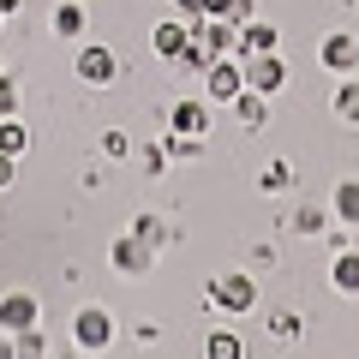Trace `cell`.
Listing matches in <instances>:
<instances>
[{"label":"cell","mask_w":359,"mask_h":359,"mask_svg":"<svg viewBox=\"0 0 359 359\" xmlns=\"http://www.w3.org/2000/svg\"><path fill=\"white\" fill-rule=\"evenodd\" d=\"M108 264H114L120 276H132V282H138V276H150L156 245H150V240H138V233H126V240H114V245H108Z\"/></svg>","instance_id":"obj_4"},{"label":"cell","mask_w":359,"mask_h":359,"mask_svg":"<svg viewBox=\"0 0 359 359\" xmlns=\"http://www.w3.org/2000/svg\"><path fill=\"white\" fill-rule=\"evenodd\" d=\"M318 60H323V72H335V78L359 72V36L353 30H330V36L318 42Z\"/></svg>","instance_id":"obj_3"},{"label":"cell","mask_w":359,"mask_h":359,"mask_svg":"<svg viewBox=\"0 0 359 359\" xmlns=\"http://www.w3.org/2000/svg\"><path fill=\"white\" fill-rule=\"evenodd\" d=\"M186 36H192V30H186V18H174V25H156V54H162V60H174V54L186 48Z\"/></svg>","instance_id":"obj_18"},{"label":"cell","mask_w":359,"mask_h":359,"mask_svg":"<svg viewBox=\"0 0 359 359\" xmlns=\"http://www.w3.org/2000/svg\"><path fill=\"white\" fill-rule=\"evenodd\" d=\"M287 186H294V168H287V162H269L264 168V192H287Z\"/></svg>","instance_id":"obj_22"},{"label":"cell","mask_w":359,"mask_h":359,"mask_svg":"<svg viewBox=\"0 0 359 359\" xmlns=\"http://www.w3.org/2000/svg\"><path fill=\"white\" fill-rule=\"evenodd\" d=\"M0 72H6V66H0Z\"/></svg>","instance_id":"obj_32"},{"label":"cell","mask_w":359,"mask_h":359,"mask_svg":"<svg viewBox=\"0 0 359 359\" xmlns=\"http://www.w3.org/2000/svg\"><path fill=\"white\" fill-rule=\"evenodd\" d=\"M132 233H138V240H150L156 252L168 245V228H162V222H150V216H138V228H132Z\"/></svg>","instance_id":"obj_25"},{"label":"cell","mask_w":359,"mask_h":359,"mask_svg":"<svg viewBox=\"0 0 359 359\" xmlns=\"http://www.w3.org/2000/svg\"><path fill=\"white\" fill-rule=\"evenodd\" d=\"M25 144H30V132L18 126V114L0 120V150H6V156H25Z\"/></svg>","instance_id":"obj_20"},{"label":"cell","mask_w":359,"mask_h":359,"mask_svg":"<svg viewBox=\"0 0 359 359\" xmlns=\"http://www.w3.org/2000/svg\"><path fill=\"white\" fill-rule=\"evenodd\" d=\"M114 311L108 306H78L72 311V347L78 353H102V347H114Z\"/></svg>","instance_id":"obj_2"},{"label":"cell","mask_w":359,"mask_h":359,"mask_svg":"<svg viewBox=\"0 0 359 359\" xmlns=\"http://www.w3.org/2000/svg\"><path fill=\"white\" fill-rule=\"evenodd\" d=\"M240 72H245V84L264 90V96H276V90L287 84V66H282V54H276V48H269V54H245Z\"/></svg>","instance_id":"obj_5"},{"label":"cell","mask_w":359,"mask_h":359,"mask_svg":"<svg viewBox=\"0 0 359 359\" xmlns=\"http://www.w3.org/2000/svg\"><path fill=\"white\" fill-rule=\"evenodd\" d=\"M210 60H216V54H210L204 42H192V36H186V48L174 54V72H180V78H192V72H204Z\"/></svg>","instance_id":"obj_17"},{"label":"cell","mask_w":359,"mask_h":359,"mask_svg":"<svg viewBox=\"0 0 359 359\" xmlns=\"http://www.w3.org/2000/svg\"><path fill=\"white\" fill-rule=\"evenodd\" d=\"M228 18H233V25H252V18H257V0H228Z\"/></svg>","instance_id":"obj_26"},{"label":"cell","mask_w":359,"mask_h":359,"mask_svg":"<svg viewBox=\"0 0 359 359\" xmlns=\"http://www.w3.org/2000/svg\"><path fill=\"white\" fill-rule=\"evenodd\" d=\"M174 6H180V18H204L210 13V0H174Z\"/></svg>","instance_id":"obj_29"},{"label":"cell","mask_w":359,"mask_h":359,"mask_svg":"<svg viewBox=\"0 0 359 359\" xmlns=\"http://www.w3.org/2000/svg\"><path fill=\"white\" fill-rule=\"evenodd\" d=\"M0 330H36V294H6L0 299Z\"/></svg>","instance_id":"obj_8"},{"label":"cell","mask_w":359,"mask_h":359,"mask_svg":"<svg viewBox=\"0 0 359 359\" xmlns=\"http://www.w3.org/2000/svg\"><path fill=\"white\" fill-rule=\"evenodd\" d=\"M323 228H330L323 210H299V216H294V233H323Z\"/></svg>","instance_id":"obj_24"},{"label":"cell","mask_w":359,"mask_h":359,"mask_svg":"<svg viewBox=\"0 0 359 359\" xmlns=\"http://www.w3.org/2000/svg\"><path fill=\"white\" fill-rule=\"evenodd\" d=\"M269 335H276V341H299V318L294 311H276V318H269Z\"/></svg>","instance_id":"obj_23"},{"label":"cell","mask_w":359,"mask_h":359,"mask_svg":"<svg viewBox=\"0 0 359 359\" xmlns=\"http://www.w3.org/2000/svg\"><path fill=\"white\" fill-rule=\"evenodd\" d=\"M126 150H132L126 132H102V156H126Z\"/></svg>","instance_id":"obj_27"},{"label":"cell","mask_w":359,"mask_h":359,"mask_svg":"<svg viewBox=\"0 0 359 359\" xmlns=\"http://www.w3.org/2000/svg\"><path fill=\"white\" fill-rule=\"evenodd\" d=\"M0 25H6V13H0Z\"/></svg>","instance_id":"obj_31"},{"label":"cell","mask_w":359,"mask_h":359,"mask_svg":"<svg viewBox=\"0 0 359 359\" xmlns=\"http://www.w3.org/2000/svg\"><path fill=\"white\" fill-rule=\"evenodd\" d=\"M204 299H210V311H228V318L257 311V276H245V269H222V276L204 282Z\"/></svg>","instance_id":"obj_1"},{"label":"cell","mask_w":359,"mask_h":359,"mask_svg":"<svg viewBox=\"0 0 359 359\" xmlns=\"http://www.w3.org/2000/svg\"><path fill=\"white\" fill-rule=\"evenodd\" d=\"M276 42H282V36H276V25H257V18H252V25H240V42H233V60H245V54H269Z\"/></svg>","instance_id":"obj_10"},{"label":"cell","mask_w":359,"mask_h":359,"mask_svg":"<svg viewBox=\"0 0 359 359\" xmlns=\"http://www.w3.org/2000/svg\"><path fill=\"white\" fill-rule=\"evenodd\" d=\"M330 287L335 294H359V252H335V264H330Z\"/></svg>","instance_id":"obj_12"},{"label":"cell","mask_w":359,"mask_h":359,"mask_svg":"<svg viewBox=\"0 0 359 359\" xmlns=\"http://www.w3.org/2000/svg\"><path fill=\"white\" fill-rule=\"evenodd\" d=\"M18 102H25V96H18V78H13V72H0V120H13Z\"/></svg>","instance_id":"obj_21"},{"label":"cell","mask_w":359,"mask_h":359,"mask_svg":"<svg viewBox=\"0 0 359 359\" xmlns=\"http://www.w3.org/2000/svg\"><path fill=\"white\" fill-rule=\"evenodd\" d=\"M335 120H341V126H359V78L353 72L335 84Z\"/></svg>","instance_id":"obj_15"},{"label":"cell","mask_w":359,"mask_h":359,"mask_svg":"<svg viewBox=\"0 0 359 359\" xmlns=\"http://www.w3.org/2000/svg\"><path fill=\"white\" fill-rule=\"evenodd\" d=\"M168 126L186 132V138H204L210 132V102H174L168 108Z\"/></svg>","instance_id":"obj_9"},{"label":"cell","mask_w":359,"mask_h":359,"mask_svg":"<svg viewBox=\"0 0 359 359\" xmlns=\"http://www.w3.org/2000/svg\"><path fill=\"white\" fill-rule=\"evenodd\" d=\"M54 36H66V42L84 36V6H78V0H60V6H54Z\"/></svg>","instance_id":"obj_16"},{"label":"cell","mask_w":359,"mask_h":359,"mask_svg":"<svg viewBox=\"0 0 359 359\" xmlns=\"http://www.w3.org/2000/svg\"><path fill=\"white\" fill-rule=\"evenodd\" d=\"M78 78H84V84H114V78H120L114 48H84V54H78Z\"/></svg>","instance_id":"obj_7"},{"label":"cell","mask_w":359,"mask_h":359,"mask_svg":"<svg viewBox=\"0 0 359 359\" xmlns=\"http://www.w3.org/2000/svg\"><path fill=\"white\" fill-rule=\"evenodd\" d=\"M13 180H18V156H6V150H0V192H6Z\"/></svg>","instance_id":"obj_28"},{"label":"cell","mask_w":359,"mask_h":359,"mask_svg":"<svg viewBox=\"0 0 359 359\" xmlns=\"http://www.w3.org/2000/svg\"><path fill=\"white\" fill-rule=\"evenodd\" d=\"M204 359H245V347L233 330H216V335H204Z\"/></svg>","instance_id":"obj_19"},{"label":"cell","mask_w":359,"mask_h":359,"mask_svg":"<svg viewBox=\"0 0 359 359\" xmlns=\"http://www.w3.org/2000/svg\"><path fill=\"white\" fill-rule=\"evenodd\" d=\"M18 6H25V0H0V13H6V18H13V13H18Z\"/></svg>","instance_id":"obj_30"},{"label":"cell","mask_w":359,"mask_h":359,"mask_svg":"<svg viewBox=\"0 0 359 359\" xmlns=\"http://www.w3.org/2000/svg\"><path fill=\"white\" fill-rule=\"evenodd\" d=\"M330 216L341 222V228H359V180H341V186H335V204H330Z\"/></svg>","instance_id":"obj_13"},{"label":"cell","mask_w":359,"mask_h":359,"mask_svg":"<svg viewBox=\"0 0 359 359\" xmlns=\"http://www.w3.org/2000/svg\"><path fill=\"white\" fill-rule=\"evenodd\" d=\"M233 114H240V126H245V132H257V126L269 120V96H264V90H252V84H245L240 96H233Z\"/></svg>","instance_id":"obj_11"},{"label":"cell","mask_w":359,"mask_h":359,"mask_svg":"<svg viewBox=\"0 0 359 359\" xmlns=\"http://www.w3.org/2000/svg\"><path fill=\"white\" fill-rule=\"evenodd\" d=\"M0 359H42V330H13L0 341Z\"/></svg>","instance_id":"obj_14"},{"label":"cell","mask_w":359,"mask_h":359,"mask_svg":"<svg viewBox=\"0 0 359 359\" xmlns=\"http://www.w3.org/2000/svg\"><path fill=\"white\" fill-rule=\"evenodd\" d=\"M204 78H210V96H216V102H233V96L245 90V72H240L233 54H216V60L204 66Z\"/></svg>","instance_id":"obj_6"}]
</instances>
